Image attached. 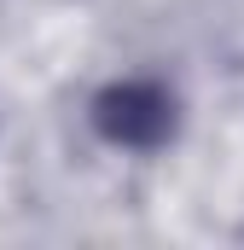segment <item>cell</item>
Segmentation results:
<instances>
[{
	"mask_svg": "<svg viewBox=\"0 0 244 250\" xmlns=\"http://www.w3.org/2000/svg\"><path fill=\"white\" fill-rule=\"evenodd\" d=\"M93 128L122 151H151L175 134V93L157 76H122L93 99Z\"/></svg>",
	"mask_w": 244,
	"mask_h": 250,
	"instance_id": "cell-1",
	"label": "cell"
}]
</instances>
